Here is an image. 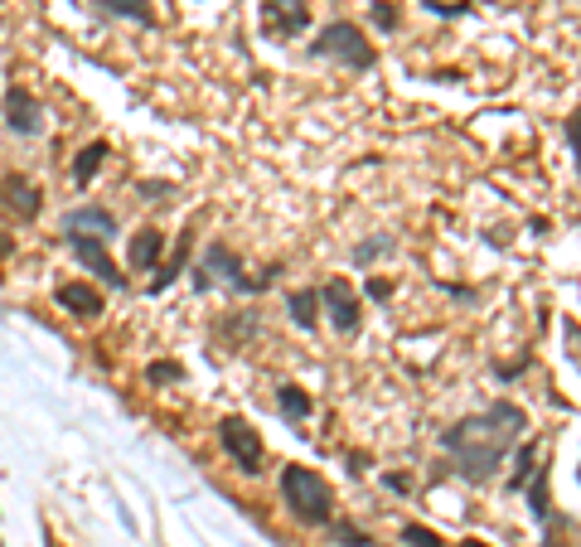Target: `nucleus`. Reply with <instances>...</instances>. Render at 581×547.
I'll return each instance as SVG.
<instances>
[{
  "instance_id": "obj_1",
  "label": "nucleus",
  "mask_w": 581,
  "mask_h": 547,
  "mask_svg": "<svg viewBox=\"0 0 581 547\" xmlns=\"http://www.w3.org/2000/svg\"><path fill=\"white\" fill-rule=\"evenodd\" d=\"M524 432H528L524 407H514V402H490L484 412H470V417H460L456 426H446L441 450L450 456V470H456L460 480L484 484L500 470V460L508 450L524 441Z\"/></svg>"
},
{
  "instance_id": "obj_2",
  "label": "nucleus",
  "mask_w": 581,
  "mask_h": 547,
  "mask_svg": "<svg viewBox=\"0 0 581 547\" xmlns=\"http://www.w3.org/2000/svg\"><path fill=\"white\" fill-rule=\"evenodd\" d=\"M281 499H286L291 518L305 523V528H325L335 518V494L320 480V470L311 466H286L281 470Z\"/></svg>"
},
{
  "instance_id": "obj_3",
  "label": "nucleus",
  "mask_w": 581,
  "mask_h": 547,
  "mask_svg": "<svg viewBox=\"0 0 581 547\" xmlns=\"http://www.w3.org/2000/svg\"><path fill=\"white\" fill-rule=\"evenodd\" d=\"M189 277H194V291H209L213 286V277L218 281H228L233 291H267L271 281H277V271H267V277H247V267H243V257L233 252L228 243H209L204 247V257H199V267L189 271Z\"/></svg>"
},
{
  "instance_id": "obj_4",
  "label": "nucleus",
  "mask_w": 581,
  "mask_h": 547,
  "mask_svg": "<svg viewBox=\"0 0 581 547\" xmlns=\"http://www.w3.org/2000/svg\"><path fill=\"white\" fill-rule=\"evenodd\" d=\"M311 54L315 58H335V64L354 68V73H369V68L378 64L369 34L354 25V20H335V25H325V30H320V39L311 44Z\"/></svg>"
},
{
  "instance_id": "obj_5",
  "label": "nucleus",
  "mask_w": 581,
  "mask_h": 547,
  "mask_svg": "<svg viewBox=\"0 0 581 547\" xmlns=\"http://www.w3.org/2000/svg\"><path fill=\"white\" fill-rule=\"evenodd\" d=\"M218 446L228 450L233 466H238L243 474H262V466H267V446H262V436H257L243 417H223V422H218Z\"/></svg>"
},
{
  "instance_id": "obj_6",
  "label": "nucleus",
  "mask_w": 581,
  "mask_h": 547,
  "mask_svg": "<svg viewBox=\"0 0 581 547\" xmlns=\"http://www.w3.org/2000/svg\"><path fill=\"white\" fill-rule=\"evenodd\" d=\"M320 305H325L329 325H335L339 335H359V325H363V305H359V295H354V286H349L344 277H329V286L320 291Z\"/></svg>"
},
{
  "instance_id": "obj_7",
  "label": "nucleus",
  "mask_w": 581,
  "mask_h": 547,
  "mask_svg": "<svg viewBox=\"0 0 581 547\" xmlns=\"http://www.w3.org/2000/svg\"><path fill=\"white\" fill-rule=\"evenodd\" d=\"M68 247H73V257H78L82 267L92 271V277H102L107 286H126L122 267H116L112 252H107V237H92V233H68Z\"/></svg>"
},
{
  "instance_id": "obj_8",
  "label": "nucleus",
  "mask_w": 581,
  "mask_h": 547,
  "mask_svg": "<svg viewBox=\"0 0 581 547\" xmlns=\"http://www.w3.org/2000/svg\"><path fill=\"white\" fill-rule=\"evenodd\" d=\"M311 25V5L305 0H262V34L267 39H291Z\"/></svg>"
},
{
  "instance_id": "obj_9",
  "label": "nucleus",
  "mask_w": 581,
  "mask_h": 547,
  "mask_svg": "<svg viewBox=\"0 0 581 547\" xmlns=\"http://www.w3.org/2000/svg\"><path fill=\"white\" fill-rule=\"evenodd\" d=\"M5 126L15 131V136H39L44 131V107L34 98L30 88H5Z\"/></svg>"
},
{
  "instance_id": "obj_10",
  "label": "nucleus",
  "mask_w": 581,
  "mask_h": 547,
  "mask_svg": "<svg viewBox=\"0 0 581 547\" xmlns=\"http://www.w3.org/2000/svg\"><path fill=\"white\" fill-rule=\"evenodd\" d=\"M0 209L15 213L20 223H30V218H39L44 194L34 189V180H25V175H0Z\"/></svg>"
},
{
  "instance_id": "obj_11",
  "label": "nucleus",
  "mask_w": 581,
  "mask_h": 547,
  "mask_svg": "<svg viewBox=\"0 0 581 547\" xmlns=\"http://www.w3.org/2000/svg\"><path fill=\"white\" fill-rule=\"evenodd\" d=\"M64 233H92V237H112L116 233V213H107L98 204H82L64 218Z\"/></svg>"
},
{
  "instance_id": "obj_12",
  "label": "nucleus",
  "mask_w": 581,
  "mask_h": 547,
  "mask_svg": "<svg viewBox=\"0 0 581 547\" xmlns=\"http://www.w3.org/2000/svg\"><path fill=\"white\" fill-rule=\"evenodd\" d=\"M58 305L82 315V320L102 315V295H98V286H88V281H68V286H58Z\"/></svg>"
},
{
  "instance_id": "obj_13",
  "label": "nucleus",
  "mask_w": 581,
  "mask_h": 547,
  "mask_svg": "<svg viewBox=\"0 0 581 547\" xmlns=\"http://www.w3.org/2000/svg\"><path fill=\"white\" fill-rule=\"evenodd\" d=\"M160 252H165V233L160 228H141L132 237V252H126V261H132L136 271H150V267H160Z\"/></svg>"
},
{
  "instance_id": "obj_14",
  "label": "nucleus",
  "mask_w": 581,
  "mask_h": 547,
  "mask_svg": "<svg viewBox=\"0 0 581 547\" xmlns=\"http://www.w3.org/2000/svg\"><path fill=\"white\" fill-rule=\"evenodd\" d=\"M286 315H291L295 329H305V335H311V329L320 325V291H291L286 295Z\"/></svg>"
},
{
  "instance_id": "obj_15",
  "label": "nucleus",
  "mask_w": 581,
  "mask_h": 547,
  "mask_svg": "<svg viewBox=\"0 0 581 547\" xmlns=\"http://www.w3.org/2000/svg\"><path fill=\"white\" fill-rule=\"evenodd\" d=\"M112 156V146H107V141H92V146H82L78 150V160H73V184L78 189H88L92 184V175L102 170V160Z\"/></svg>"
},
{
  "instance_id": "obj_16",
  "label": "nucleus",
  "mask_w": 581,
  "mask_h": 547,
  "mask_svg": "<svg viewBox=\"0 0 581 547\" xmlns=\"http://www.w3.org/2000/svg\"><path fill=\"white\" fill-rule=\"evenodd\" d=\"M548 480H552V474H548V466H538V470H533V480L524 484V490H528V509H533V518H538V523H552V499H548Z\"/></svg>"
},
{
  "instance_id": "obj_17",
  "label": "nucleus",
  "mask_w": 581,
  "mask_h": 547,
  "mask_svg": "<svg viewBox=\"0 0 581 547\" xmlns=\"http://www.w3.org/2000/svg\"><path fill=\"white\" fill-rule=\"evenodd\" d=\"M189 243H194V237H189V233H180V243H175V257H170V261H160V267H156V281H150V291H165V286H170L175 277H184V261H189Z\"/></svg>"
},
{
  "instance_id": "obj_18",
  "label": "nucleus",
  "mask_w": 581,
  "mask_h": 547,
  "mask_svg": "<svg viewBox=\"0 0 581 547\" xmlns=\"http://www.w3.org/2000/svg\"><path fill=\"white\" fill-rule=\"evenodd\" d=\"M277 402H281V417H291V422L311 417V397H305V388H295V383L277 388Z\"/></svg>"
},
{
  "instance_id": "obj_19",
  "label": "nucleus",
  "mask_w": 581,
  "mask_h": 547,
  "mask_svg": "<svg viewBox=\"0 0 581 547\" xmlns=\"http://www.w3.org/2000/svg\"><path fill=\"white\" fill-rule=\"evenodd\" d=\"M533 470H538V446L524 441V450L514 456V474H508V490H514V494H524V484L533 480Z\"/></svg>"
},
{
  "instance_id": "obj_20",
  "label": "nucleus",
  "mask_w": 581,
  "mask_h": 547,
  "mask_svg": "<svg viewBox=\"0 0 581 547\" xmlns=\"http://www.w3.org/2000/svg\"><path fill=\"white\" fill-rule=\"evenodd\" d=\"M325 528H329V543H339V547H373L369 533H363L359 523H349V518H329Z\"/></svg>"
},
{
  "instance_id": "obj_21",
  "label": "nucleus",
  "mask_w": 581,
  "mask_h": 547,
  "mask_svg": "<svg viewBox=\"0 0 581 547\" xmlns=\"http://www.w3.org/2000/svg\"><path fill=\"white\" fill-rule=\"evenodd\" d=\"M102 10H112V15H122V20H136V25H156V15H150V5L146 0H98Z\"/></svg>"
},
{
  "instance_id": "obj_22",
  "label": "nucleus",
  "mask_w": 581,
  "mask_h": 547,
  "mask_svg": "<svg viewBox=\"0 0 581 547\" xmlns=\"http://www.w3.org/2000/svg\"><path fill=\"white\" fill-rule=\"evenodd\" d=\"M180 363H170V359H156V363H146V383L150 388H165V383H180Z\"/></svg>"
},
{
  "instance_id": "obj_23",
  "label": "nucleus",
  "mask_w": 581,
  "mask_h": 547,
  "mask_svg": "<svg viewBox=\"0 0 581 547\" xmlns=\"http://www.w3.org/2000/svg\"><path fill=\"white\" fill-rule=\"evenodd\" d=\"M223 335H228L233 344L252 339L257 335V315H228V320H223Z\"/></svg>"
},
{
  "instance_id": "obj_24",
  "label": "nucleus",
  "mask_w": 581,
  "mask_h": 547,
  "mask_svg": "<svg viewBox=\"0 0 581 547\" xmlns=\"http://www.w3.org/2000/svg\"><path fill=\"white\" fill-rule=\"evenodd\" d=\"M402 543L407 547H446L441 533H431L426 523H407V528H402Z\"/></svg>"
},
{
  "instance_id": "obj_25",
  "label": "nucleus",
  "mask_w": 581,
  "mask_h": 547,
  "mask_svg": "<svg viewBox=\"0 0 581 547\" xmlns=\"http://www.w3.org/2000/svg\"><path fill=\"white\" fill-rule=\"evenodd\" d=\"M393 247H397L393 237H378V243H359V247H354V267H369L373 257H388Z\"/></svg>"
},
{
  "instance_id": "obj_26",
  "label": "nucleus",
  "mask_w": 581,
  "mask_h": 547,
  "mask_svg": "<svg viewBox=\"0 0 581 547\" xmlns=\"http://www.w3.org/2000/svg\"><path fill=\"white\" fill-rule=\"evenodd\" d=\"M369 15H373V25L383 30V34H393V30H397V20H402L393 0H373V10H369Z\"/></svg>"
},
{
  "instance_id": "obj_27",
  "label": "nucleus",
  "mask_w": 581,
  "mask_h": 547,
  "mask_svg": "<svg viewBox=\"0 0 581 547\" xmlns=\"http://www.w3.org/2000/svg\"><path fill=\"white\" fill-rule=\"evenodd\" d=\"M562 136H567V146H572V160H577V170H581V107L562 122Z\"/></svg>"
},
{
  "instance_id": "obj_28",
  "label": "nucleus",
  "mask_w": 581,
  "mask_h": 547,
  "mask_svg": "<svg viewBox=\"0 0 581 547\" xmlns=\"http://www.w3.org/2000/svg\"><path fill=\"white\" fill-rule=\"evenodd\" d=\"M383 490H393V494H412L417 484H412V474H397V470H388L383 474Z\"/></svg>"
},
{
  "instance_id": "obj_29",
  "label": "nucleus",
  "mask_w": 581,
  "mask_h": 547,
  "mask_svg": "<svg viewBox=\"0 0 581 547\" xmlns=\"http://www.w3.org/2000/svg\"><path fill=\"white\" fill-rule=\"evenodd\" d=\"M170 189H175L170 180H141V184H136V194H146V199H165Z\"/></svg>"
},
{
  "instance_id": "obj_30",
  "label": "nucleus",
  "mask_w": 581,
  "mask_h": 547,
  "mask_svg": "<svg viewBox=\"0 0 581 547\" xmlns=\"http://www.w3.org/2000/svg\"><path fill=\"white\" fill-rule=\"evenodd\" d=\"M524 368H528V354H524L518 363H494V378H500V383H514V378L524 373Z\"/></svg>"
},
{
  "instance_id": "obj_31",
  "label": "nucleus",
  "mask_w": 581,
  "mask_h": 547,
  "mask_svg": "<svg viewBox=\"0 0 581 547\" xmlns=\"http://www.w3.org/2000/svg\"><path fill=\"white\" fill-rule=\"evenodd\" d=\"M369 295H373V301H393V281H369Z\"/></svg>"
},
{
  "instance_id": "obj_32",
  "label": "nucleus",
  "mask_w": 581,
  "mask_h": 547,
  "mask_svg": "<svg viewBox=\"0 0 581 547\" xmlns=\"http://www.w3.org/2000/svg\"><path fill=\"white\" fill-rule=\"evenodd\" d=\"M426 10L431 15H466V5H441V0H426Z\"/></svg>"
},
{
  "instance_id": "obj_33",
  "label": "nucleus",
  "mask_w": 581,
  "mask_h": 547,
  "mask_svg": "<svg viewBox=\"0 0 581 547\" xmlns=\"http://www.w3.org/2000/svg\"><path fill=\"white\" fill-rule=\"evenodd\" d=\"M344 460H349V474H363V466H369V456H363V450H349Z\"/></svg>"
},
{
  "instance_id": "obj_34",
  "label": "nucleus",
  "mask_w": 581,
  "mask_h": 547,
  "mask_svg": "<svg viewBox=\"0 0 581 547\" xmlns=\"http://www.w3.org/2000/svg\"><path fill=\"white\" fill-rule=\"evenodd\" d=\"M441 291L456 295V301H475V291H470V286H446V281H441Z\"/></svg>"
},
{
  "instance_id": "obj_35",
  "label": "nucleus",
  "mask_w": 581,
  "mask_h": 547,
  "mask_svg": "<svg viewBox=\"0 0 581 547\" xmlns=\"http://www.w3.org/2000/svg\"><path fill=\"white\" fill-rule=\"evenodd\" d=\"M10 257H15V237L0 233V261H10Z\"/></svg>"
},
{
  "instance_id": "obj_36",
  "label": "nucleus",
  "mask_w": 581,
  "mask_h": 547,
  "mask_svg": "<svg viewBox=\"0 0 581 547\" xmlns=\"http://www.w3.org/2000/svg\"><path fill=\"white\" fill-rule=\"evenodd\" d=\"M460 547H490V543H480V538H466V543H460Z\"/></svg>"
}]
</instances>
